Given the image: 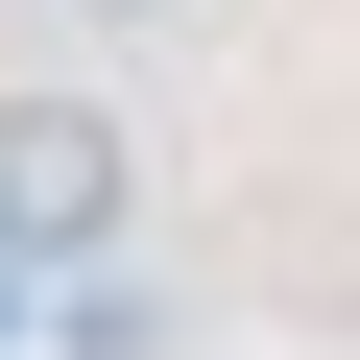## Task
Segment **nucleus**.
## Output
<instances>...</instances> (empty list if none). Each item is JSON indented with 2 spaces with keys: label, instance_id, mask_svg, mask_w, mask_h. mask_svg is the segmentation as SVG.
I'll use <instances>...</instances> for the list:
<instances>
[{
  "label": "nucleus",
  "instance_id": "1",
  "mask_svg": "<svg viewBox=\"0 0 360 360\" xmlns=\"http://www.w3.org/2000/svg\"><path fill=\"white\" fill-rule=\"evenodd\" d=\"M120 217H144V144H120V96L25 72V96H0V264H25V288H96V264H120Z\"/></svg>",
  "mask_w": 360,
  "mask_h": 360
},
{
  "label": "nucleus",
  "instance_id": "2",
  "mask_svg": "<svg viewBox=\"0 0 360 360\" xmlns=\"http://www.w3.org/2000/svg\"><path fill=\"white\" fill-rule=\"evenodd\" d=\"M72 25H193V0H72Z\"/></svg>",
  "mask_w": 360,
  "mask_h": 360
}]
</instances>
